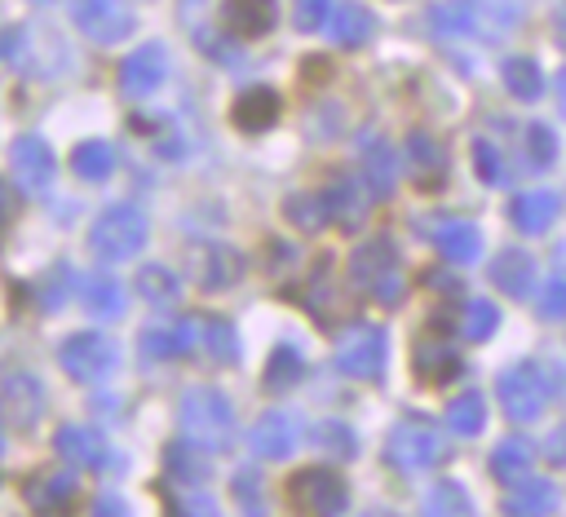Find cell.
<instances>
[{
	"label": "cell",
	"instance_id": "34",
	"mask_svg": "<svg viewBox=\"0 0 566 517\" xmlns=\"http://www.w3.org/2000/svg\"><path fill=\"white\" fill-rule=\"evenodd\" d=\"M199 349H203L212 362L230 367V362L239 358V336H234V327H230L226 318H199Z\"/></svg>",
	"mask_w": 566,
	"mask_h": 517
},
{
	"label": "cell",
	"instance_id": "53",
	"mask_svg": "<svg viewBox=\"0 0 566 517\" xmlns=\"http://www.w3.org/2000/svg\"><path fill=\"white\" fill-rule=\"evenodd\" d=\"M544 451H548V464H566V424L553 433V442Z\"/></svg>",
	"mask_w": 566,
	"mask_h": 517
},
{
	"label": "cell",
	"instance_id": "2",
	"mask_svg": "<svg viewBox=\"0 0 566 517\" xmlns=\"http://www.w3.org/2000/svg\"><path fill=\"white\" fill-rule=\"evenodd\" d=\"M287 499L301 517H336L349 504V486L336 468L310 464V468H296L287 477Z\"/></svg>",
	"mask_w": 566,
	"mask_h": 517
},
{
	"label": "cell",
	"instance_id": "13",
	"mask_svg": "<svg viewBox=\"0 0 566 517\" xmlns=\"http://www.w3.org/2000/svg\"><path fill=\"white\" fill-rule=\"evenodd\" d=\"M142 358H181L199 349V318H181V323H164V327H146L137 336Z\"/></svg>",
	"mask_w": 566,
	"mask_h": 517
},
{
	"label": "cell",
	"instance_id": "47",
	"mask_svg": "<svg viewBox=\"0 0 566 517\" xmlns=\"http://www.w3.org/2000/svg\"><path fill=\"white\" fill-rule=\"evenodd\" d=\"M473 163H478L482 181H491V186L504 181V159H500V150L491 141H473Z\"/></svg>",
	"mask_w": 566,
	"mask_h": 517
},
{
	"label": "cell",
	"instance_id": "29",
	"mask_svg": "<svg viewBox=\"0 0 566 517\" xmlns=\"http://www.w3.org/2000/svg\"><path fill=\"white\" fill-rule=\"evenodd\" d=\"M433 243H438V252H442L447 261H460V265L482 252V234H478L473 221H442V225L433 230Z\"/></svg>",
	"mask_w": 566,
	"mask_h": 517
},
{
	"label": "cell",
	"instance_id": "16",
	"mask_svg": "<svg viewBox=\"0 0 566 517\" xmlns=\"http://www.w3.org/2000/svg\"><path fill=\"white\" fill-rule=\"evenodd\" d=\"M411 367H416V380H424L429 389H442L447 380L460 376V358H455V349L442 336H420Z\"/></svg>",
	"mask_w": 566,
	"mask_h": 517
},
{
	"label": "cell",
	"instance_id": "14",
	"mask_svg": "<svg viewBox=\"0 0 566 517\" xmlns=\"http://www.w3.org/2000/svg\"><path fill=\"white\" fill-rule=\"evenodd\" d=\"M53 451L66 464H80V468H106V460H111L106 437L97 429H88V424H62L53 433Z\"/></svg>",
	"mask_w": 566,
	"mask_h": 517
},
{
	"label": "cell",
	"instance_id": "4",
	"mask_svg": "<svg viewBox=\"0 0 566 517\" xmlns=\"http://www.w3.org/2000/svg\"><path fill=\"white\" fill-rule=\"evenodd\" d=\"M142 243H146V217L133 203H115L88 225V247L102 261H128L142 252Z\"/></svg>",
	"mask_w": 566,
	"mask_h": 517
},
{
	"label": "cell",
	"instance_id": "17",
	"mask_svg": "<svg viewBox=\"0 0 566 517\" xmlns=\"http://www.w3.org/2000/svg\"><path fill=\"white\" fill-rule=\"evenodd\" d=\"M469 4V27L482 40H504L522 27V0H464Z\"/></svg>",
	"mask_w": 566,
	"mask_h": 517
},
{
	"label": "cell",
	"instance_id": "50",
	"mask_svg": "<svg viewBox=\"0 0 566 517\" xmlns=\"http://www.w3.org/2000/svg\"><path fill=\"white\" fill-rule=\"evenodd\" d=\"M539 314H544V318H562V314H566V278H553V283L544 287Z\"/></svg>",
	"mask_w": 566,
	"mask_h": 517
},
{
	"label": "cell",
	"instance_id": "57",
	"mask_svg": "<svg viewBox=\"0 0 566 517\" xmlns=\"http://www.w3.org/2000/svg\"><path fill=\"white\" fill-rule=\"evenodd\" d=\"M35 4H44V0H35Z\"/></svg>",
	"mask_w": 566,
	"mask_h": 517
},
{
	"label": "cell",
	"instance_id": "3",
	"mask_svg": "<svg viewBox=\"0 0 566 517\" xmlns=\"http://www.w3.org/2000/svg\"><path fill=\"white\" fill-rule=\"evenodd\" d=\"M553 380H557V367H544V362H517L500 376V402L504 411L517 420V424H531L544 402L553 398Z\"/></svg>",
	"mask_w": 566,
	"mask_h": 517
},
{
	"label": "cell",
	"instance_id": "40",
	"mask_svg": "<svg viewBox=\"0 0 566 517\" xmlns=\"http://www.w3.org/2000/svg\"><path fill=\"white\" fill-rule=\"evenodd\" d=\"M482 420H486V402H482V393H460V398H451V407H447V429L451 433H478L482 429Z\"/></svg>",
	"mask_w": 566,
	"mask_h": 517
},
{
	"label": "cell",
	"instance_id": "15",
	"mask_svg": "<svg viewBox=\"0 0 566 517\" xmlns=\"http://www.w3.org/2000/svg\"><path fill=\"white\" fill-rule=\"evenodd\" d=\"M323 199H327V208H332L336 225H345V230H358V225L367 221L371 186H367V181H358V177H345V172H340V177H332V181H327Z\"/></svg>",
	"mask_w": 566,
	"mask_h": 517
},
{
	"label": "cell",
	"instance_id": "35",
	"mask_svg": "<svg viewBox=\"0 0 566 517\" xmlns=\"http://www.w3.org/2000/svg\"><path fill=\"white\" fill-rule=\"evenodd\" d=\"M332 40L336 44H345V49H358L367 35H371V13L363 9V4H340V9H332Z\"/></svg>",
	"mask_w": 566,
	"mask_h": 517
},
{
	"label": "cell",
	"instance_id": "9",
	"mask_svg": "<svg viewBox=\"0 0 566 517\" xmlns=\"http://www.w3.org/2000/svg\"><path fill=\"white\" fill-rule=\"evenodd\" d=\"M164 80H168V49L164 44H142L119 66V88L128 97H150Z\"/></svg>",
	"mask_w": 566,
	"mask_h": 517
},
{
	"label": "cell",
	"instance_id": "52",
	"mask_svg": "<svg viewBox=\"0 0 566 517\" xmlns=\"http://www.w3.org/2000/svg\"><path fill=\"white\" fill-rule=\"evenodd\" d=\"M88 517H133V513H128V504H124L119 495H97Z\"/></svg>",
	"mask_w": 566,
	"mask_h": 517
},
{
	"label": "cell",
	"instance_id": "44",
	"mask_svg": "<svg viewBox=\"0 0 566 517\" xmlns=\"http://www.w3.org/2000/svg\"><path fill=\"white\" fill-rule=\"evenodd\" d=\"M429 22H433V31H438V35H473V27H469V4H464V0L433 4Z\"/></svg>",
	"mask_w": 566,
	"mask_h": 517
},
{
	"label": "cell",
	"instance_id": "46",
	"mask_svg": "<svg viewBox=\"0 0 566 517\" xmlns=\"http://www.w3.org/2000/svg\"><path fill=\"white\" fill-rule=\"evenodd\" d=\"M314 446H323V451H332V455L345 460V455H354V433L332 420V424H318V429H314Z\"/></svg>",
	"mask_w": 566,
	"mask_h": 517
},
{
	"label": "cell",
	"instance_id": "30",
	"mask_svg": "<svg viewBox=\"0 0 566 517\" xmlns=\"http://www.w3.org/2000/svg\"><path fill=\"white\" fill-rule=\"evenodd\" d=\"M137 292L142 300H150L155 309H172L181 300V278L168 265H142L137 270Z\"/></svg>",
	"mask_w": 566,
	"mask_h": 517
},
{
	"label": "cell",
	"instance_id": "11",
	"mask_svg": "<svg viewBox=\"0 0 566 517\" xmlns=\"http://www.w3.org/2000/svg\"><path fill=\"white\" fill-rule=\"evenodd\" d=\"M190 274L203 292H226L243 274V256L226 243H203V247L190 252Z\"/></svg>",
	"mask_w": 566,
	"mask_h": 517
},
{
	"label": "cell",
	"instance_id": "23",
	"mask_svg": "<svg viewBox=\"0 0 566 517\" xmlns=\"http://www.w3.org/2000/svg\"><path fill=\"white\" fill-rule=\"evenodd\" d=\"M75 495H80V477H75V468L44 473V477H35V482L27 486V504H31L35 513H57V508H66Z\"/></svg>",
	"mask_w": 566,
	"mask_h": 517
},
{
	"label": "cell",
	"instance_id": "28",
	"mask_svg": "<svg viewBox=\"0 0 566 517\" xmlns=\"http://www.w3.org/2000/svg\"><path fill=\"white\" fill-rule=\"evenodd\" d=\"M557 508V486L553 482H517L513 495L504 499V513L509 517H548Z\"/></svg>",
	"mask_w": 566,
	"mask_h": 517
},
{
	"label": "cell",
	"instance_id": "36",
	"mask_svg": "<svg viewBox=\"0 0 566 517\" xmlns=\"http://www.w3.org/2000/svg\"><path fill=\"white\" fill-rule=\"evenodd\" d=\"M71 168H75V177H84V181H106L111 168H115V150H111L106 141H80V146L71 150Z\"/></svg>",
	"mask_w": 566,
	"mask_h": 517
},
{
	"label": "cell",
	"instance_id": "21",
	"mask_svg": "<svg viewBox=\"0 0 566 517\" xmlns=\"http://www.w3.org/2000/svg\"><path fill=\"white\" fill-rule=\"evenodd\" d=\"M557 208H562V199H557L553 190H526V194L513 199L509 217H513V225H517L522 234H544V230L553 225Z\"/></svg>",
	"mask_w": 566,
	"mask_h": 517
},
{
	"label": "cell",
	"instance_id": "22",
	"mask_svg": "<svg viewBox=\"0 0 566 517\" xmlns=\"http://www.w3.org/2000/svg\"><path fill=\"white\" fill-rule=\"evenodd\" d=\"M389 270H398V256H394L389 239H371L349 256V283H358V287H376Z\"/></svg>",
	"mask_w": 566,
	"mask_h": 517
},
{
	"label": "cell",
	"instance_id": "6",
	"mask_svg": "<svg viewBox=\"0 0 566 517\" xmlns=\"http://www.w3.org/2000/svg\"><path fill=\"white\" fill-rule=\"evenodd\" d=\"M385 354H389V345L376 323H354L336 336V367L354 380H376L385 371Z\"/></svg>",
	"mask_w": 566,
	"mask_h": 517
},
{
	"label": "cell",
	"instance_id": "31",
	"mask_svg": "<svg viewBox=\"0 0 566 517\" xmlns=\"http://www.w3.org/2000/svg\"><path fill=\"white\" fill-rule=\"evenodd\" d=\"M4 411H9V420L18 424V429H27L35 415H40V407H44V398H40V384L31 380V376H13L9 384H4Z\"/></svg>",
	"mask_w": 566,
	"mask_h": 517
},
{
	"label": "cell",
	"instance_id": "51",
	"mask_svg": "<svg viewBox=\"0 0 566 517\" xmlns=\"http://www.w3.org/2000/svg\"><path fill=\"white\" fill-rule=\"evenodd\" d=\"M371 300H376V305H398V300H402V274L389 270V274L371 287Z\"/></svg>",
	"mask_w": 566,
	"mask_h": 517
},
{
	"label": "cell",
	"instance_id": "5",
	"mask_svg": "<svg viewBox=\"0 0 566 517\" xmlns=\"http://www.w3.org/2000/svg\"><path fill=\"white\" fill-rule=\"evenodd\" d=\"M442 433L429 424V420H402L394 424L389 442H385V460L398 468V473H424L442 460Z\"/></svg>",
	"mask_w": 566,
	"mask_h": 517
},
{
	"label": "cell",
	"instance_id": "10",
	"mask_svg": "<svg viewBox=\"0 0 566 517\" xmlns=\"http://www.w3.org/2000/svg\"><path fill=\"white\" fill-rule=\"evenodd\" d=\"M9 163H13V177H18L22 190H31V194H44V190H49V181H53V150H49L35 133L13 137Z\"/></svg>",
	"mask_w": 566,
	"mask_h": 517
},
{
	"label": "cell",
	"instance_id": "41",
	"mask_svg": "<svg viewBox=\"0 0 566 517\" xmlns=\"http://www.w3.org/2000/svg\"><path fill=\"white\" fill-rule=\"evenodd\" d=\"M424 517H473V504H469V495L455 482H442V486L429 490Z\"/></svg>",
	"mask_w": 566,
	"mask_h": 517
},
{
	"label": "cell",
	"instance_id": "24",
	"mask_svg": "<svg viewBox=\"0 0 566 517\" xmlns=\"http://www.w3.org/2000/svg\"><path fill=\"white\" fill-rule=\"evenodd\" d=\"M221 13H226V22H230L234 35L256 40V35H265V31L274 27L279 4H274V0H226Z\"/></svg>",
	"mask_w": 566,
	"mask_h": 517
},
{
	"label": "cell",
	"instance_id": "55",
	"mask_svg": "<svg viewBox=\"0 0 566 517\" xmlns=\"http://www.w3.org/2000/svg\"><path fill=\"white\" fill-rule=\"evenodd\" d=\"M557 40H562V44H566V9H562V13H557Z\"/></svg>",
	"mask_w": 566,
	"mask_h": 517
},
{
	"label": "cell",
	"instance_id": "39",
	"mask_svg": "<svg viewBox=\"0 0 566 517\" xmlns=\"http://www.w3.org/2000/svg\"><path fill=\"white\" fill-rule=\"evenodd\" d=\"M301 371H305V362H301V354L292 349V345H279L274 354H270V362H265V389H292L296 380H301Z\"/></svg>",
	"mask_w": 566,
	"mask_h": 517
},
{
	"label": "cell",
	"instance_id": "37",
	"mask_svg": "<svg viewBox=\"0 0 566 517\" xmlns=\"http://www.w3.org/2000/svg\"><path fill=\"white\" fill-rule=\"evenodd\" d=\"M504 84H509V93L522 97V102H535V97L544 93V75H539V66H535L531 57H509V62H504Z\"/></svg>",
	"mask_w": 566,
	"mask_h": 517
},
{
	"label": "cell",
	"instance_id": "8",
	"mask_svg": "<svg viewBox=\"0 0 566 517\" xmlns=\"http://www.w3.org/2000/svg\"><path fill=\"white\" fill-rule=\"evenodd\" d=\"M71 22L97 40V44H115L133 31V9L124 0H71Z\"/></svg>",
	"mask_w": 566,
	"mask_h": 517
},
{
	"label": "cell",
	"instance_id": "25",
	"mask_svg": "<svg viewBox=\"0 0 566 517\" xmlns=\"http://www.w3.org/2000/svg\"><path fill=\"white\" fill-rule=\"evenodd\" d=\"M363 181L371 186V194H376V199L394 194V181H398V155H394V146H389V141L371 137V141L363 146Z\"/></svg>",
	"mask_w": 566,
	"mask_h": 517
},
{
	"label": "cell",
	"instance_id": "49",
	"mask_svg": "<svg viewBox=\"0 0 566 517\" xmlns=\"http://www.w3.org/2000/svg\"><path fill=\"white\" fill-rule=\"evenodd\" d=\"M172 517H217V504H212V495H203V490H195V495H177Z\"/></svg>",
	"mask_w": 566,
	"mask_h": 517
},
{
	"label": "cell",
	"instance_id": "56",
	"mask_svg": "<svg viewBox=\"0 0 566 517\" xmlns=\"http://www.w3.org/2000/svg\"><path fill=\"white\" fill-rule=\"evenodd\" d=\"M363 517H398V513H385V508H376V513H363Z\"/></svg>",
	"mask_w": 566,
	"mask_h": 517
},
{
	"label": "cell",
	"instance_id": "26",
	"mask_svg": "<svg viewBox=\"0 0 566 517\" xmlns=\"http://www.w3.org/2000/svg\"><path fill=\"white\" fill-rule=\"evenodd\" d=\"M491 283L495 287H504L509 296H526L531 287H535V261L526 256V252H500L495 261H491Z\"/></svg>",
	"mask_w": 566,
	"mask_h": 517
},
{
	"label": "cell",
	"instance_id": "18",
	"mask_svg": "<svg viewBox=\"0 0 566 517\" xmlns=\"http://www.w3.org/2000/svg\"><path fill=\"white\" fill-rule=\"evenodd\" d=\"M279 110H283V97L274 88H265V84H252L248 93L234 97V124L243 133H265L279 119Z\"/></svg>",
	"mask_w": 566,
	"mask_h": 517
},
{
	"label": "cell",
	"instance_id": "27",
	"mask_svg": "<svg viewBox=\"0 0 566 517\" xmlns=\"http://www.w3.org/2000/svg\"><path fill=\"white\" fill-rule=\"evenodd\" d=\"M535 468V446L526 437H504L495 451H491V473L500 482H526Z\"/></svg>",
	"mask_w": 566,
	"mask_h": 517
},
{
	"label": "cell",
	"instance_id": "33",
	"mask_svg": "<svg viewBox=\"0 0 566 517\" xmlns=\"http://www.w3.org/2000/svg\"><path fill=\"white\" fill-rule=\"evenodd\" d=\"M283 217L296 225V230H323L327 225V217H332V208H327V199L318 194V190H301V194H287L283 199Z\"/></svg>",
	"mask_w": 566,
	"mask_h": 517
},
{
	"label": "cell",
	"instance_id": "32",
	"mask_svg": "<svg viewBox=\"0 0 566 517\" xmlns=\"http://www.w3.org/2000/svg\"><path fill=\"white\" fill-rule=\"evenodd\" d=\"M164 464H168V473H172L177 482H190V486L208 482V473H212V464L203 460V446H195L190 437H186V442H172V446L164 451Z\"/></svg>",
	"mask_w": 566,
	"mask_h": 517
},
{
	"label": "cell",
	"instance_id": "1",
	"mask_svg": "<svg viewBox=\"0 0 566 517\" xmlns=\"http://www.w3.org/2000/svg\"><path fill=\"white\" fill-rule=\"evenodd\" d=\"M181 433L203 451H226L234 442V411L217 389H190L181 398Z\"/></svg>",
	"mask_w": 566,
	"mask_h": 517
},
{
	"label": "cell",
	"instance_id": "42",
	"mask_svg": "<svg viewBox=\"0 0 566 517\" xmlns=\"http://www.w3.org/2000/svg\"><path fill=\"white\" fill-rule=\"evenodd\" d=\"M314 292L305 296V305L318 314V318H332V314H340V300H336V283H332V261H318V270H314V283H310Z\"/></svg>",
	"mask_w": 566,
	"mask_h": 517
},
{
	"label": "cell",
	"instance_id": "45",
	"mask_svg": "<svg viewBox=\"0 0 566 517\" xmlns=\"http://www.w3.org/2000/svg\"><path fill=\"white\" fill-rule=\"evenodd\" d=\"M495 323H500V314H495L491 300H469L464 305V336L469 340H486L495 331Z\"/></svg>",
	"mask_w": 566,
	"mask_h": 517
},
{
	"label": "cell",
	"instance_id": "54",
	"mask_svg": "<svg viewBox=\"0 0 566 517\" xmlns=\"http://www.w3.org/2000/svg\"><path fill=\"white\" fill-rule=\"evenodd\" d=\"M557 106H562V115H566V71L557 75Z\"/></svg>",
	"mask_w": 566,
	"mask_h": 517
},
{
	"label": "cell",
	"instance_id": "19",
	"mask_svg": "<svg viewBox=\"0 0 566 517\" xmlns=\"http://www.w3.org/2000/svg\"><path fill=\"white\" fill-rule=\"evenodd\" d=\"M407 172H411V181H416L420 190L442 186L447 155H442V146H438L429 133H411V137H407Z\"/></svg>",
	"mask_w": 566,
	"mask_h": 517
},
{
	"label": "cell",
	"instance_id": "12",
	"mask_svg": "<svg viewBox=\"0 0 566 517\" xmlns=\"http://www.w3.org/2000/svg\"><path fill=\"white\" fill-rule=\"evenodd\" d=\"M296 442H301V429H296V420L287 411H261L252 420V429H248V446L261 460H283V455L296 451Z\"/></svg>",
	"mask_w": 566,
	"mask_h": 517
},
{
	"label": "cell",
	"instance_id": "43",
	"mask_svg": "<svg viewBox=\"0 0 566 517\" xmlns=\"http://www.w3.org/2000/svg\"><path fill=\"white\" fill-rule=\"evenodd\" d=\"M234 499L243 508V517H265V486L256 468H239L234 473Z\"/></svg>",
	"mask_w": 566,
	"mask_h": 517
},
{
	"label": "cell",
	"instance_id": "48",
	"mask_svg": "<svg viewBox=\"0 0 566 517\" xmlns=\"http://www.w3.org/2000/svg\"><path fill=\"white\" fill-rule=\"evenodd\" d=\"M296 27L301 31H318V27H327L332 22V0H296Z\"/></svg>",
	"mask_w": 566,
	"mask_h": 517
},
{
	"label": "cell",
	"instance_id": "7",
	"mask_svg": "<svg viewBox=\"0 0 566 517\" xmlns=\"http://www.w3.org/2000/svg\"><path fill=\"white\" fill-rule=\"evenodd\" d=\"M57 358H62V367H66L71 380L97 384V380H106V376L115 371L119 349H115V340L102 336V331H80V336H71V340H62Z\"/></svg>",
	"mask_w": 566,
	"mask_h": 517
},
{
	"label": "cell",
	"instance_id": "20",
	"mask_svg": "<svg viewBox=\"0 0 566 517\" xmlns=\"http://www.w3.org/2000/svg\"><path fill=\"white\" fill-rule=\"evenodd\" d=\"M80 300H84V309H88L93 318H119L124 305H128V292H124V283L111 278V274H84V278H80Z\"/></svg>",
	"mask_w": 566,
	"mask_h": 517
},
{
	"label": "cell",
	"instance_id": "38",
	"mask_svg": "<svg viewBox=\"0 0 566 517\" xmlns=\"http://www.w3.org/2000/svg\"><path fill=\"white\" fill-rule=\"evenodd\" d=\"M522 168H531V172H539V168H548L553 163V155H557V137H553V128L548 124H526L522 128Z\"/></svg>",
	"mask_w": 566,
	"mask_h": 517
}]
</instances>
